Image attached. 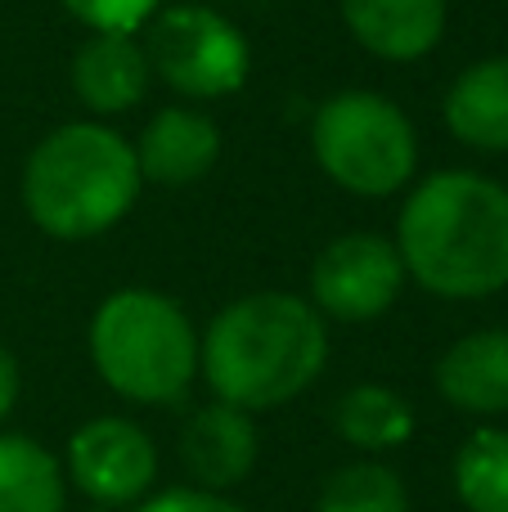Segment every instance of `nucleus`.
Masks as SVG:
<instances>
[{
	"label": "nucleus",
	"instance_id": "1",
	"mask_svg": "<svg viewBox=\"0 0 508 512\" xmlns=\"http://www.w3.org/2000/svg\"><path fill=\"white\" fill-rule=\"evenodd\" d=\"M405 279L450 301L508 288V189L477 171H437L396 221Z\"/></svg>",
	"mask_w": 508,
	"mask_h": 512
},
{
	"label": "nucleus",
	"instance_id": "2",
	"mask_svg": "<svg viewBox=\"0 0 508 512\" xmlns=\"http://www.w3.org/2000/svg\"><path fill=\"white\" fill-rule=\"evenodd\" d=\"M329 360L324 315L293 292H252L212 319L198 342V369L216 400L275 409L302 396Z\"/></svg>",
	"mask_w": 508,
	"mask_h": 512
},
{
	"label": "nucleus",
	"instance_id": "3",
	"mask_svg": "<svg viewBox=\"0 0 508 512\" xmlns=\"http://www.w3.org/2000/svg\"><path fill=\"white\" fill-rule=\"evenodd\" d=\"M131 140L99 122H68L32 149L23 167V207L50 239H95L140 198Z\"/></svg>",
	"mask_w": 508,
	"mask_h": 512
},
{
	"label": "nucleus",
	"instance_id": "4",
	"mask_svg": "<svg viewBox=\"0 0 508 512\" xmlns=\"http://www.w3.org/2000/svg\"><path fill=\"white\" fill-rule=\"evenodd\" d=\"M90 360L117 396L176 405L198 373V333L171 297L122 288L90 319Z\"/></svg>",
	"mask_w": 508,
	"mask_h": 512
},
{
	"label": "nucleus",
	"instance_id": "5",
	"mask_svg": "<svg viewBox=\"0 0 508 512\" xmlns=\"http://www.w3.org/2000/svg\"><path fill=\"white\" fill-rule=\"evenodd\" d=\"M311 149L324 176L360 198L401 194L419 167L410 117L374 90H342L324 99L311 122Z\"/></svg>",
	"mask_w": 508,
	"mask_h": 512
},
{
	"label": "nucleus",
	"instance_id": "6",
	"mask_svg": "<svg viewBox=\"0 0 508 512\" xmlns=\"http://www.w3.org/2000/svg\"><path fill=\"white\" fill-rule=\"evenodd\" d=\"M149 68L185 99H225L243 90L252 54L243 32L207 5H176L149 18Z\"/></svg>",
	"mask_w": 508,
	"mask_h": 512
},
{
	"label": "nucleus",
	"instance_id": "7",
	"mask_svg": "<svg viewBox=\"0 0 508 512\" xmlns=\"http://www.w3.org/2000/svg\"><path fill=\"white\" fill-rule=\"evenodd\" d=\"M405 265L383 234H342L311 265V306L342 324H365L401 297Z\"/></svg>",
	"mask_w": 508,
	"mask_h": 512
},
{
	"label": "nucleus",
	"instance_id": "8",
	"mask_svg": "<svg viewBox=\"0 0 508 512\" xmlns=\"http://www.w3.org/2000/svg\"><path fill=\"white\" fill-rule=\"evenodd\" d=\"M68 468L77 490L99 504H131L153 486L158 450L131 418H95L68 441Z\"/></svg>",
	"mask_w": 508,
	"mask_h": 512
},
{
	"label": "nucleus",
	"instance_id": "9",
	"mask_svg": "<svg viewBox=\"0 0 508 512\" xmlns=\"http://www.w3.org/2000/svg\"><path fill=\"white\" fill-rule=\"evenodd\" d=\"M131 149H135V162H140L144 185L185 189V185H198L216 167V158H221V131L198 108L171 104L149 117L140 144H131Z\"/></svg>",
	"mask_w": 508,
	"mask_h": 512
},
{
	"label": "nucleus",
	"instance_id": "10",
	"mask_svg": "<svg viewBox=\"0 0 508 512\" xmlns=\"http://www.w3.org/2000/svg\"><path fill=\"white\" fill-rule=\"evenodd\" d=\"M149 54L131 32H90L72 54V90L95 117L131 113L149 90Z\"/></svg>",
	"mask_w": 508,
	"mask_h": 512
},
{
	"label": "nucleus",
	"instance_id": "11",
	"mask_svg": "<svg viewBox=\"0 0 508 512\" xmlns=\"http://www.w3.org/2000/svg\"><path fill=\"white\" fill-rule=\"evenodd\" d=\"M180 459H185L189 477L198 481V490H230L257 463V423L248 409L239 405H216L198 409L180 432Z\"/></svg>",
	"mask_w": 508,
	"mask_h": 512
},
{
	"label": "nucleus",
	"instance_id": "12",
	"mask_svg": "<svg viewBox=\"0 0 508 512\" xmlns=\"http://www.w3.org/2000/svg\"><path fill=\"white\" fill-rule=\"evenodd\" d=\"M351 36L392 63L423 59L446 36V0H342Z\"/></svg>",
	"mask_w": 508,
	"mask_h": 512
},
{
	"label": "nucleus",
	"instance_id": "13",
	"mask_svg": "<svg viewBox=\"0 0 508 512\" xmlns=\"http://www.w3.org/2000/svg\"><path fill=\"white\" fill-rule=\"evenodd\" d=\"M437 391L464 414L508 409V328L468 333L437 360Z\"/></svg>",
	"mask_w": 508,
	"mask_h": 512
},
{
	"label": "nucleus",
	"instance_id": "14",
	"mask_svg": "<svg viewBox=\"0 0 508 512\" xmlns=\"http://www.w3.org/2000/svg\"><path fill=\"white\" fill-rule=\"evenodd\" d=\"M446 126L468 149L508 153V54L459 72L446 90Z\"/></svg>",
	"mask_w": 508,
	"mask_h": 512
},
{
	"label": "nucleus",
	"instance_id": "15",
	"mask_svg": "<svg viewBox=\"0 0 508 512\" xmlns=\"http://www.w3.org/2000/svg\"><path fill=\"white\" fill-rule=\"evenodd\" d=\"M68 490L50 450L27 436H0V512H63Z\"/></svg>",
	"mask_w": 508,
	"mask_h": 512
},
{
	"label": "nucleus",
	"instance_id": "16",
	"mask_svg": "<svg viewBox=\"0 0 508 512\" xmlns=\"http://www.w3.org/2000/svg\"><path fill=\"white\" fill-rule=\"evenodd\" d=\"M333 427L356 450H396L414 436V409L392 387H351L333 409Z\"/></svg>",
	"mask_w": 508,
	"mask_h": 512
},
{
	"label": "nucleus",
	"instance_id": "17",
	"mask_svg": "<svg viewBox=\"0 0 508 512\" xmlns=\"http://www.w3.org/2000/svg\"><path fill=\"white\" fill-rule=\"evenodd\" d=\"M455 490L468 512H508V432L482 427L455 454Z\"/></svg>",
	"mask_w": 508,
	"mask_h": 512
},
{
	"label": "nucleus",
	"instance_id": "18",
	"mask_svg": "<svg viewBox=\"0 0 508 512\" xmlns=\"http://www.w3.org/2000/svg\"><path fill=\"white\" fill-rule=\"evenodd\" d=\"M405 486L383 463H351L324 481L315 512H405Z\"/></svg>",
	"mask_w": 508,
	"mask_h": 512
},
{
	"label": "nucleus",
	"instance_id": "19",
	"mask_svg": "<svg viewBox=\"0 0 508 512\" xmlns=\"http://www.w3.org/2000/svg\"><path fill=\"white\" fill-rule=\"evenodd\" d=\"M77 23H86L90 32H140L162 0H59Z\"/></svg>",
	"mask_w": 508,
	"mask_h": 512
},
{
	"label": "nucleus",
	"instance_id": "20",
	"mask_svg": "<svg viewBox=\"0 0 508 512\" xmlns=\"http://www.w3.org/2000/svg\"><path fill=\"white\" fill-rule=\"evenodd\" d=\"M140 512H243L216 490H167V495L149 499Z\"/></svg>",
	"mask_w": 508,
	"mask_h": 512
},
{
	"label": "nucleus",
	"instance_id": "21",
	"mask_svg": "<svg viewBox=\"0 0 508 512\" xmlns=\"http://www.w3.org/2000/svg\"><path fill=\"white\" fill-rule=\"evenodd\" d=\"M14 400H18V364H14V355L0 346V423L14 414Z\"/></svg>",
	"mask_w": 508,
	"mask_h": 512
}]
</instances>
